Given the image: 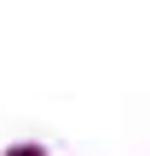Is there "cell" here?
I'll return each mask as SVG.
<instances>
[{"label":"cell","mask_w":150,"mask_h":156,"mask_svg":"<svg viewBox=\"0 0 150 156\" xmlns=\"http://www.w3.org/2000/svg\"><path fill=\"white\" fill-rule=\"evenodd\" d=\"M6 156H46V151H40V145H12Z\"/></svg>","instance_id":"1"}]
</instances>
